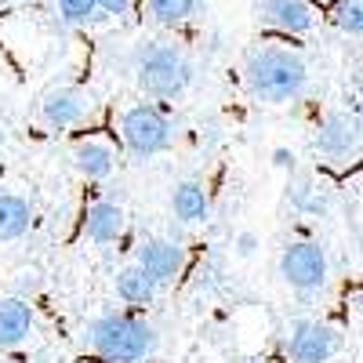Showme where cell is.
I'll list each match as a JSON object with an SVG mask.
<instances>
[{
	"mask_svg": "<svg viewBox=\"0 0 363 363\" xmlns=\"http://www.w3.org/2000/svg\"><path fill=\"white\" fill-rule=\"evenodd\" d=\"M37 330V313L22 294H4L0 298V352L22 349Z\"/></svg>",
	"mask_w": 363,
	"mask_h": 363,
	"instance_id": "obj_12",
	"label": "cell"
},
{
	"mask_svg": "<svg viewBox=\"0 0 363 363\" xmlns=\"http://www.w3.org/2000/svg\"><path fill=\"white\" fill-rule=\"evenodd\" d=\"M15 4H26V0H0V11H4V8H15Z\"/></svg>",
	"mask_w": 363,
	"mask_h": 363,
	"instance_id": "obj_24",
	"label": "cell"
},
{
	"mask_svg": "<svg viewBox=\"0 0 363 363\" xmlns=\"http://www.w3.org/2000/svg\"><path fill=\"white\" fill-rule=\"evenodd\" d=\"M0 363H22V359H11V356H0Z\"/></svg>",
	"mask_w": 363,
	"mask_h": 363,
	"instance_id": "obj_25",
	"label": "cell"
},
{
	"mask_svg": "<svg viewBox=\"0 0 363 363\" xmlns=\"http://www.w3.org/2000/svg\"><path fill=\"white\" fill-rule=\"evenodd\" d=\"M135 262L153 277L160 287L164 284H174L182 272L189 269V251L178 244V240H164V236H153V240H142L138 251H135Z\"/></svg>",
	"mask_w": 363,
	"mask_h": 363,
	"instance_id": "obj_11",
	"label": "cell"
},
{
	"mask_svg": "<svg viewBox=\"0 0 363 363\" xmlns=\"http://www.w3.org/2000/svg\"><path fill=\"white\" fill-rule=\"evenodd\" d=\"M291 207L298 211V215L320 218V215H327V207H330V189L320 186V182H313V178H298L291 186Z\"/></svg>",
	"mask_w": 363,
	"mask_h": 363,
	"instance_id": "obj_17",
	"label": "cell"
},
{
	"mask_svg": "<svg viewBox=\"0 0 363 363\" xmlns=\"http://www.w3.org/2000/svg\"><path fill=\"white\" fill-rule=\"evenodd\" d=\"M116 138L135 160H153L174 142V124L157 102H135L116 116Z\"/></svg>",
	"mask_w": 363,
	"mask_h": 363,
	"instance_id": "obj_4",
	"label": "cell"
},
{
	"mask_svg": "<svg viewBox=\"0 0 363 363\" xmlns=\"http://www.w3.org/2000/svg\"><path fill=\"white\" fill-rule=\"evenodd\" d=\"M247 91L265 106H287L309 87V62L301 48L284 40H262L244 58Z\"/></svg>",
	"mask_w": 363,
	"mask_h": 363,
	"instance_id": "obj_1",
	"label": "cell"
},
{
	"mask_svg": "<svg viewBox=\"0 0 363 363\" xmlns=\"http://www.w3.org/2000/svg\"><path fill=\"white\" fill-rule=\"evenodd\" d=\"M145 11L157 26H182L189 22L193 11H196V0H145Z\"/></svg>",
	"mask_w": 363,
	"mask_h": 363,
	"instance_id": "obj_19",
	"label": "cell"
},
{
	"mask_svg": "<svg viewBox=\"0 0 363 363\" xmlns=\"http://www.w3.org/2000/svg\"><path fill=\"white\" fill-rule=\"evenodd\" d=\"M316 4H330V0H316Z\"/></svg>",
	"mask_w": 363,
	"mask_h": 363,
	"instance_id": "obj_26",
	"label": "cell"
},
{
	"mask_svg": "<svg viewBox=\"0 0 363 363\" xmlns=\"http://www.w3.org/2000/svg\"><path fill=\"white\" fill-rule=\"evenodd\" d=\"M327 18L338 33H345L349 40H359V33H363V0H330Z\"/></svg>",
	"mask_w": 363,
	"mask_h": 363,
	"instance_id": "obj_18",
	"label": "cell"
},
{
	"mask_svg": "<svg viewBox=\"0 0 363 363\" xmlns=\"http://www.w3.org/2000/svg\"><path fill=\"white\" fill-rule=\"evenodd\" d=\"M95 109H99V102L91 91H84L77 84H58V87H48L40 95L37 120L48 131H77V128L91 124Z\"/></svg>",
	"mask_w": 363,
	"mask_h": 363,
	"instance_id": "obj_6",
	"label": "cell"
},
{
	"mask_svg": "<svg viewBox=\"0 0 363 363\" xmlns=\"http://www.w3.org/2000/svg\"><path fill=\"white\" fill-rule=\"evenodd\" d=\"M359 145H363V124H359V113L352 109H330L320 116L316 135H313V149H316V160L323 167H335L345 171L359 160Z\"/></svg>",
	"mask_w": 363,
	"mask_h": 363,
	"instance_id": "obj_5",
	"label": "cell"
},
{
	"mask_svg": "<svg viewBox=\"0 0 363 363\" xmlns=\"http://www.w3.org/2000/svg\"><path fill=\"white\" fill-rule=\"evenodd\" d=\"M69 160L77 167L80 178L87 182H106L113 171H116V160H120V149L113 138L99 135V131H87L80 135L73 145H69Z\"/></svg>",
	"mask_w": 363,
	"mask_h": 363,
	"instance_id": "obj_10",
	"label": "cell"
},
{
	"mask_svg": "<svg viewBox=\"0 0 363 363\" xmlns=\"http://www.w3.org/2000/svg\"><path fill=\"white\" fill-rule=\"evenodd\" d=\"M171 215L186 225H196V222H207L211 215V193L203 189V182H178L174 193H171Z\"/></svg>",
	"mask_w": 363,
	"mask_h": 363,
	"instance_id": "obj_16",
	"label": "cell"
},
{
	"mask_svg": "<svg viewBox=\"0 0 363 363\" xmlns=\"http://www.w3.org/2000/svg\"><path fill=\"white\" fill-rule=\"evenodd\" d=\"M84 349L102 363H145L157 352V327L131 313H102L80 330Z\"/></svg>",
	"mask_w": 363,
	"mask_h": 363,
	"instance_id": "obj_2",
	"label": "cell"
},
{
	"mask_svg": "<svg viewBox=\"0 0 363 363\" xmlns=\"http://www.w3.org/2000/svg\"><path fill=\"white\" fill-rule=\"evenodd\" d=\"M345 349V335L323 320H294L284 335V352L294 363H330Z\"/></svg>",
	"mask_w": 363,
	"mask_h": 363,
	"instance_id": "obj_8",
	"label": "cell"
},
{
	"mask_svg": "<svg viewBox=\"0 0 363 363\" xmlns=\"http://www.w3.org/2000/svg\"><path fill=\"white\" fill-rule=\"evenodd\" d=\"M113 291H116L120 301H128V306H149V301L160 294V284L149 277L138 262H131V265H124V269H116Z\"/></svg>",
	"mask_w": 363,
	"mask_h": 363,
	"instance_id": "obj_14",
	"label": "cell"
},
{
	"mask_svg": "<svg viewBox=\"0 0 363 363\" xmlns=\"http://www.w3.org/2000/svg\"><path fill=\"white\" fill-rule=\"evenodd\" d=\"M124 225H128V215L113 200H91L84 207V218H80V233L91 244H116L124 236Z\"/></svg>",
	"mask_w": 363,
	"mask_h": 363,
	"instance_id": "obj_13",
	"label": "cell"
},
{
	"mask_svg": "<svg viewBox=\"0 0 363 363\" xmlns=\"http://www.w3.org/2000/svg\"><path fill=\"white\" fill-rule=\"evenodd\" d=\"M131 4H135V0H95V8H99L102 15H113V18L128 15V11H131Z\"/></svg>",
	"mask_w": 363,
	"mask_h": 363,
	"instance_id": "obj_22",
	"label": "cell"
},
{
	"mask_svg": "<svg viewBox=\"0 0 363 363\" xmlns=\"http://www.w3.org/2000/svg\"><path fill=\"white\" fill-rule=\"evenodd\" d=\"M255 18L265 33L277 37H306L320 26V4L316 0H258Z\"/></svg>",
	"mask_w": 363,
	"mask_h": 363,
	"instance_id": "obj_9",
	"label": "cell"
},
{
	"mask_svg": "<svg viewBox=\"0 0 363 363\" xmlns=\"http://www.w3.org/2000/svg\"><path fill=\"white\" fill-rule=\"evenodd\" d=\"M280 277L298 294H316L330 280V258L316 240H291L280 251Z\"/></svg>",
	"mask_w": 363,
	"mask_h": 363,
	"instance_id": "obj_7",
	"label": "cell"
},
{
	"mask_svg": "<svg viewBox=\"0 0 363 363\" xmlns=\"http://www.w3.org/2000/svg\"><path fill=\"white\" fill-rule=\"evenodd\" d=\"M233 247H236V255H240V258H251V255L258 251V236H255L251 229H244V233H236Z\"/></svg>",
	"mask_w": 363,
	"mask_h": 363,
	"instance_id": "obj_21",
	"label": "cell"
},
{
	"mask_svg": "<svg viewBox=\"0 0 363 363\" xmlns=\"http://www.w3.org/2000/svg\"><path fill=\"white\" fill-rule=\"evenodd\" d=\"M33 229V203L22 193H0V244H15Z\"/></svg>",
	"mask_w": 363,
	"mask_h": 363,
	"instance_id": "obj_15",
	"label": "cell"
},
{
	"mask_svg": "<svg viewBox=\"0 0 363 363\" xmlns=\"http://www.w3.org/2000/svg\"><path fill=\"white\" fill-rule=\"evenodd\" d=\"M51 4H55L58 22H66V26H87L99 11L95 0H51Z\"/></svg>",
	"mask_w": 363,
	"mask_h": 363,
	"instance_id": "obj_20",
	"label": "cell"
},
{
	"mask_svg": "<svg viewBox=\"0 0 363 363\" xmlns=\"http://www.w3.org/2000/svg\"><path fill=\"white\" fill-rule=\"evenodd\" d=\"M131 73H135L138 91L153 102H174V99L186 95L189 84H193L189 55L171 40H145L135 51Z\"/></svg>",
	"mask_w": 363,
	"mask_h": 363,
	"instance_id": "obj_3",
	"label": "cell"
},
{
	"mask_svg": "<svg viewBox=\"0 0 363 363\" xmlns=\"http://www.w3.org/2000/svg\"><path fill=\"white\" fill-rule=\"evenodd\" d=\"M272 167H280V171H294V153L291 149H272Z\"/></svg>",
	"mask_w": 363,
	"mask_h": 363,
	"instance_id": "obj_23",
	"label": "cell"
}]
</instances>
